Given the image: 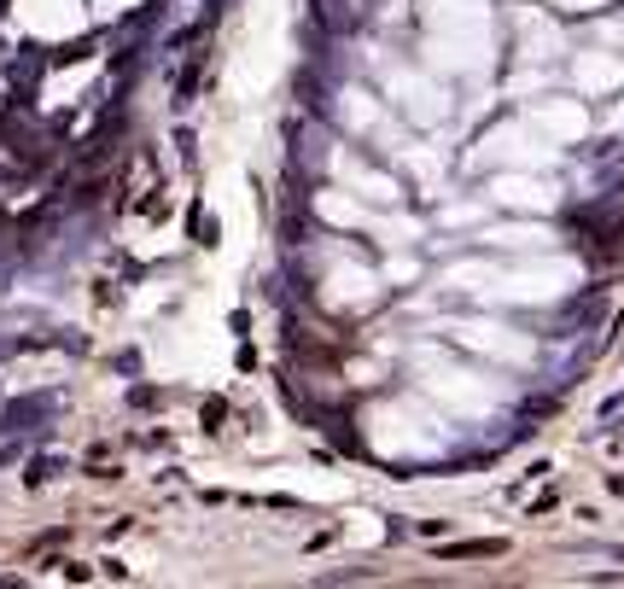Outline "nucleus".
Segmentation results:
<instances>
[{
    "label": "nucleus",
    "instance_id": "1",
    "mask_svg": "<svg viewBox=\"0 0 624 589\" xmlns=\"http://www.w3.org/2000/svg\"><path fill=\"white\" fill-rule=\"evenodd\" d=\"M444 555H450V560H496V555H508V543H496V537H479V543H450Z\"/></svg>",
    "mask_w": 624,
    "mask_h": 589
}]
</instances>
